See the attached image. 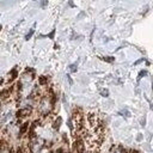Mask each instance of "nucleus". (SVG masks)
Listing matches in <instances>:
<instances>
[{
	"label": "nucleus",
	"mask_w": 153,
	"mask_h": 153,
	"mask_svg": "<svg viewBox=\"0 0 153 153\" xmlns=\"http://www.w3.org/2000/svg\"><path fill=\"white\" fill-rule=\"evenodd\" d=\"M0 153H12V149H11V146H10V141H7L4 136H2V139H1Z\"/></svg>",
	"instance_id": "2"
},
{
	"label": "nucleus",
	"mask_w": 153,
	"mask_h": 153,
	"mask_svg": "<svg viewBox=\"0 0 153 153\" xmlns=\"http://www.w3.org/2000/svg\"><path fill=\"white\" fill-rule=\"evenodd\" d=\"M109 153H126V151L121 145H116V146H112L110 148Z\"/></svg>",
	"instance_id": "3"
},
{
	"label": "nucleus",
	"mask_w": 153,
	"mask_h": 153,
	"mask_svg": "<svg viewBox=\"0 0 153 153\" xmlns=\"http://www.w3.org/2000/svg\"><path fill=\"white\" fill-rule=\"evenodd\" d=\"M17 153H26V151H24L23 147H19V148L17 149Z\"/></svg>",
	"instance_id": "4"
},
{
	"label": "nucleus",
	"mask_w": 153,
	"mask_h": 153,
	"mask_svg": "<svg viewBox=\"0 0 153 153\" xmlns=\"http://www.w3.org/2000/svg\"><path fill=\"white\" fill-rule=\"evenodd\" d=\"M74 139H79L88 153H98L104 140V123L96 112L74 114Z\"/></svg>",
	"instance_id": "1"
},
{
	"label": "nucleus",
	"mask_w": 153,
	"mask_h": 153,
	"mask_svg": "<svg viewBox=\"0 0 153 153\" xmlns=\"http://www.w3.org/2000/svg\"><path fill=\"white\" fill-rule=\"evenodd\" d=\"M129 153H136V152H129Z\"/></svg>",
	"instance_id": "5"
}]
</instances>
